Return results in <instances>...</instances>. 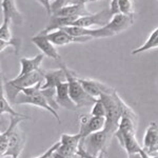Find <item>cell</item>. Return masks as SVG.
<instances>
[{
    "label": "cell",
    "instance_id": "6da1fadb",
    "mask_svg": "<svg viewBox=\"0 0 158 158\" xmlns=\"http://www.w3.org/2000/svg\"><path fill=\"white\" fill-rule=\"evenodd\" d=\"M100 99L106 110V121L103 130H106L112 136H114L115 132L118 129L119 121H120L122 116H136L134 112L131 110V108H129L126 102L120 98V96L117 94L116 90L111 94L101 95Z\"/></svg>",
    "mask_w": 158,
    "mask_h": 158
},
{
    "label": "cell",
    "instance_id": "7a4b0ae2",
    "mask_svg": "<svg viewBox=\"0 0 158 158\" xmlns=\"http://www.w3.org/2000/svg\"><path fill=\"white\" fill-rule=\"evenodd\" d=\"M43 80H44V71L38 70L23 76H17L13 80L6 81L3 89L6 90V95L10 102L14 103L18 94L22 90L32 88L39 82H42Z\"/></svg>",
    "mask_w": 158,
    "mask_h": 158
},
{
    "label": "cell",
    "instance_id": "3957f363",
    "mask_svg": "<svg viewBox=\"0 0 158 158\" xmlns=\"http://www.w3.org/2000/svg\"><path fill=\"white\" fill-rule=\"evenodd\" d=\"M42 83H43V81L42 82H39L36 85L32 86V88H27V89L22 90L18 94V96H17L14 103L15 104H32V106L41 108L52 114L56 118V120L58 121V123H61V119L59 115H58L57 111L53 109L52 106L48 103L44 95L42 94V91H41Z\"/></svg>",
    "mask_w": 158,
    "mask_h": 158
},
{
    "label": "cell",
    "instance_id": "277c9868",
    "mask_svg": "<svg viewBox=\"0 0 158 158\" xmlns=\"http://www.w3.org/2000/svg\"><path fill=\"white\" fill-rule=\"evenodd\" d=\"M60 67L64 69L65 74H67V81L69 82V90H70V96L72 100L76 103L77 108H86L91 106L97 101V98L91 96L90 94L83 89L82 85L79 82L78 78L75 76L72 71H70L65 67L64 63L59 60Z\"/></svg>",
    "mask_w": 158,
    "mask_h": 158
},
{
    "label": "cell",
    "instance_id": "5b68a950",
    "mask_svg": "<svg viewBox=\"0 0 158 158\" xmlns=\"http://www.w3.org/2000/svg\"><path fill=\"white\" fill-rule=\"evenodd\" d=\"M112 137L113 136L109 134L106 130L98 131L81 139L79 147L88 154L93 155V156H98L101 153H106V147H108Z\"/></svg>",
    "mask_w": 158,
    "mask_h": 158
},
{
    "label": "cell",
    "instance_id": "8992f818",
    "mask_svg": "<svg viewBox=\"0 0 158 158\" xmlns=\"http://www.w3.org/2000/svg\"><path fill=\"white\" fill-rule=\"evenodd\" d=\"M112 17H113V15L111 14L110 9H104L101 12L96 13V14H90L80 17L72 25L80 27H90V29L94 25L103 27L111 21Z\"/></svg>",
    "mask_w": 158,
    "mask_h": 158
},
{
    "label": "cell",
    "instance_id": "52a82bcc",
    "mask_svg": "<svg viewBox=\"0 0 158 158\" xmlns=\"http://www.w3.org/2000/svg\"><path fill=\"white\" fill-rule=\"evenodd\" d=\"M69 34L76 37H91L93 38H106L112 37L114 34L106 27H99V29H90V27H80L75 25H69V27H61Z\"/></svg>",
    "mask_w": 158,
    "mask_h": 158
},
{
    "label": "cell",
    "instance_id": "ba28073f",
    "mask_svg": "<svg viewBox=\"0 0 158 158\" xmlns=\"http://www.w3.org/2000/svg\"><path fill=\"white\" fill-rule=\"evenodd\" d=\"M47 36L55 45H58V47L67 45V44H70V43H75V42L83 43V42H86L92 39L91 37L73 36V35H71L65 32L63 29H58L56 31H53V32L48 33Z\"/></svg>",
    "mask_w": 158,
    "mask_h": 158
},
{
    "label": "cell",
    "instance_id": "9c48e42d",
    "mask_svg": "<svg viewBox=\"0 0 158 158\" xmlns=\"http://www.w3.org/2000/svg\"><path fill=\"white\" fill-rule=\"evenodd\" d=\"M24 144H25V135L18 128V126H17L14 129L13 133L11 134L10 141H9V148H7V151L3 156H12L14 158H18L19 155L21 154L22 150H23Z\"/></svg>",
    "mask_w": 158,
    "mask_h": 158
},
{
    "label": "cell",
    "instance_id": "30bf717a",
    "mask_svg": "<svg viewBox=\"0 0 158 158\" xmlns=\"http://www.w3.org/2000/svg\"><path fill=\"white\" fill-rule=\"evenodd\" d=\"M32 42L47 57L53 58L55 60H60L58 51L56 49V45L48 38L47 34H43L40 32L36 36L32 38Z\"/></svg>",
    "mask_w": 158,
    "mask_h": 158
},
{
    "label": "cell",
    "instance_id": "8fae6325",
    "mask_svg": "<svg viewBox=\"0 0 158 158\" xmlns=\"http://www.w3.org/2000/svg\"><path fill=\"white\" fill-rule=\"evenodd\" d=\"M79 82L82 85L83 89L90 94L91 96L95 98H100L101 95L103 94H111L113 93L114 89L111 86L104 85L97 80H93V79H85V78H78Z\"/></svg>",
    "mask_w": 158,
    "mask_h": 158
},
{
    "label": "cell",
    "instance_id": "7c38bea8",
    "mask_svg": "<svg viewBox=\"0 0 158 158\" xmlns=\"http://www.w3.org/2000/svg\"><path fill=\"white\" fill-rule=\"evenodd\" d=\"M134 23V15H127L123 13L114 15L112 17L111 21L106 25L108 30L111 31L114 35L126 31L128 27H131Z\"/></svg>",
    "mask_w": 158,
    "mask_h": 158
},
{
    "label": "cell",
    "instance_id": "4fadbf2b",
    "mask_svg": "<svg viewBox=\"0 0 158 158\" xmlns=\"http://www.w3.org/2000/svg\"><path fill=\"white\" fill-rule=\"evenodd\" d=\"M56 101L59 106L70 110V111H75L76 109H78L70 96L68 81H64L56 86Z\"/></svg>",
    "mask_w": 158,
    "mask_h": 158
},
{
    "label": "cell",
    "instance_id": "5bb4252c",
    "mask_svg": "<svg viewBox=\"0 0 158 158\" xmlns=\"http://www.w3.org/2000/svg\"><path fill=\"white\" fill-rule=\"evenodd\" d=\"M142 149L149 154L158 152V124L156 122H151L147 128Z\"/></svg>",
    "mask_w": 158,
    "mask_h": 158
},
{
    "label": "cell",
    "instance_id": "9a60e30c",
    "mask_svg": "<svg viewBox=\"0 0 158 158\" xmlns=\"http://www.w3.org/2000/svg\"><path fill=\"white\" fill-rule=\"evenodd\" d=\"M92 13L85 7V4H68V6L61 7L60 10L53 13V16L57 17H74V18H80L82 16L90 15Z\"/></svg>",
    "mask_w": 158,
    "mask_h": 158
},
{
    "label": "cell",
    "instance_id": "2e32d148",
    "mask_svg": "<svg viewBox=\"0 0 158 158\" xmlns=\"http://www.w3.org/2000/svg\"><path fill=\"white\" fill-rule=\"evenodd\" d=\"M64 81H67V74L62 67L59 70H49L44 72V80H43L41 89L56 88L58 85Z\"/></svg>",
    "mask_w": 158,
    "mask_h": 158
},
{
    "label": "cell",
    "instance_id": "e0dca14e",
    "mask_svg": "<svg viewBox=\"0 0 158 158\" xmlns=\"http://www.w3.org/2000/svg\"><path fill=\"white\" fill-rule=\"evenodd\" d=\"M11 118V122H10L9 127L4 132H2L1 135H0V153H1V157L3 156L4 154L7 151V148H9V141H10V137H11V134L13 133L14 129L16 128L17 126L20 123L21 121H23L24 119H30V117H13L10 116Z\"/></svg>",
    "mask_w": 158,
    "mask_h": 158
},
{
    "label": "cell",
    "instance_id": "ac0fdd59",
    "mask_svg": "<svg viewBox=\"0 0 158 158\" xmlns=\"http://www.w3.org/2000/svg\"><path fill=\"white\" fill-rule=\"evenodd\" d=\"M106 117H96L91 116L90 120L83 126H79V133L81 137L85 138L88 135L95 133L98 131H102L106 127Z\"/></svg>",
    "mask_w": 158,
    "mask_h": 158
},
{
    "label": "cell",
    "instance_id": "d6986e66",
    "mask_svg": "<svg viewBox=\"0 0 158 158\" xmlns=\"http://www.w3.org/2000/svg\"><path fill=\"white\" fill-rule=\"evenodd\" d=\"M1 6L2 11H3L4 19L11 20V22H14L16 24L22 23V15L17 9L14 0H2Z\"/></svg>",
    "mask_w": 158,
    "mask_h": 158
},
{
    "label": "cell",
    "instance_id": "ffe728a7",
    "mask_svg": "<svg viewBox=\"0 0 158 158\" xmlns=\"http://www.w3.org/2000/svg\"><path fill=\"white\" fill-rule=\"evenodd\" d=\"M115 138L118 139L120 146L123 148L129 154H134V153H139L142 150V147L139 146L138 141H137L135 133H128L123 135H116L114 136Z\"/></svg>",
    "mask_w": 158,
    "mask_h": 158
},
{
    "label": "cell",
    "instance_id": "44dd1931",
    "mask_svg": "<svg viewBox=\"0 0 158 158\" xmlns=\"http://www.w3.org/2000/svg\"><path fill=\"white\" fill-rule=\"evenodd\" d=\"M44 54H39L33 58H21L20 59V65H21V70L18 76H23L29 73L35 72V71L40 70V65H41Z\"/></svg>",
    "mask_w": 158,
    "mask_h": 158
},
{
    "label": "cell",
    "instance_id": "7402d4cb",
    "mask_svg": "<svg viewBox=\"0 0 158 158\" xmlns=\"http://www.w3.org/2000/svg\"><path fill=\"white\" fill-rule=\"evenodd\" d=\"M0 112L1 114H9L10 116L13 117H27L24 114L18 113L16 112L14 109L11 106L10 100L7 99V97L4 96L3 93V88H1V97H0Z\"/></svg>",
    "mask_w": 158,
    "mask_h": 158
},
{
    "label": "cell",
    "instance_id": "603a6c76",
    "mask_svg": "<svg viewBox=\"0 0 158 158\" xmlns=\"http://www.w3.org/2000/svg\"><path fill=\"white\" fill-rule=\"evenodd\" d=\"M82 139L80 133L70 135V134H62L60 137V142L61 144H68V146H73V147H79L80 141Z\"/></svg>",
    "mask_w": 158,
    "mask_h": 158
},
{
    "label": "cell",
    "instance_id": "cb8c5ba5",
    "mask_svg": "<svg viewBox=\"0 0 158 158\" xmlns=\"http://www.w3.org/2000/svg\"><path fill=\"white\" fill-rule=\"evenodd\" d=\"M42 94L44 95L45 99H47L48 103L52 106L53 109L57 111L59 109L57 101H56V88H50V89H41Z\"/></svg>",
    "mask_w": 158,
    "mask_h": 158
},
{
    "label": "cell",
    "instance_id": "d4e9b609",
    "mask_svg": "<svg viewBox=\"0 0 158 158\" xmlns=\"http://www.w3.org/2000/svg\"><path fill=\"white\" fill-rule=\"evenodd\" d=\"M10 23H11V20L3 19V22H2L1 27H0V40L11 41L14 38L11 33V29H10Z\"/></svg>",
    "mask_w": 158,
    "mask_h": 158
},
{
    "label": "cell",
    "instance_id": "484cf974",
    "mask_svg": "<svg viewBox=\"0 0 158 158\" xmlns=\"http://www.w3.org/2000/svg\"><path fill=\"white\" fill-rule=\"evenodd\" d=\"M91 115L96 116V117H106V106H104V104L102 101H101L100 98H98L97 101L92 106Z\"/></svg>",
    "mask_w": 158,
    "mask_h": 158
},
{
    "label": "cell",
    "instance_id": "4316f807",
    "mask_svg": "<svg viewBox=\"0 0 158 158\" xmlns=\"http://www.w3.org/2000/svg\"><path fill=\"white\" fill-rule=\"evenodd\" d=\"M0 44H1V47H0L1 52L6 49V48L12 47V48H14L16 55H18L19 51L21 49V39H20V38H17V37H14L11 41H3V40H0Z\"/></svg>",
    "mask_w": 158,
    "mask_h": 158
},
{
    "label": "cell",
    "instance_id": "83f0119b",
    "mask_svg": "<svg viewBox=\"0 0 158 158\" xmlns=\"http://www.w3.org/2000/svg\"><path fill=\"white\" fill-rule=\"evenodd\" d=\"M120 11L127 15H134V1L133 0H118Z\"/></svg>",
    "mask_w": 158,
    "mask_h": 158
},
{
    "label": "cell",
    "instance_id": "f1b7e54d",
    "mask_svg": "<svg viewBox=\"0 0 158 158\" xmlns=\"http://www.w3.org/2000/svg\"><path fill=\"white\" fill-rule=\"evenodd\" d=\"M60 144H61V142H60V141L56 142L55 144H53V146L51 147L50 149H48V150H47V152H44L42 155H40V156H37V157H33V158H49V157L52 156L53 154H54V152L58 149V148H59Z\"/></svg>",
    "mask_w": 158,
    "mask_h": 158
},
{
    "label": "cell",
    "instance_id": "f546056e",
    "mask_svg": "<svg viewBox=\"0 0 158 158\" xmlns=\"http://www.w3.org/2000/svg\"><path fill=\"white\" fill-rule=\"evenodd\" d=\"M70 0H55L54 2H52V14L58 10H60L61 7L68 6Z\"/></svg>",
    "mask_w": 158,
    "mask_h": 158
},
{
    "label": "cell",
    "instance_id": "4dcf8cb0",
    "mask_svg": "<svg viewBox=\"0 0 158 158\" xmlns=\"http://www.w3.org/2000/svg\"><path fill=\"white\" fill-rule=\"evenodd\" d=\"M110 11H111V14L113 15H117L120 14V6H119V1L118 0H111V4H110Z\"/></svg>",
    "mask_w": 158,
    "mask_h": 158
},
{
    "label": "cell",
    "instance_id": "1f68e13d",
    "mask_svg": "<svg viewBox=\"0 0 158 158\" xmlns=\"http://www.w3.org/2000/svg\"><path fill=\"white\" fill-rule=\"evenodd\" d=\"M104 154H106V153H101L98 156H93V155H90L85 151H83L80 147H79V149H78V156L81 158H104Z\"/></svg>",
    "mask_w": 158,
    "mask_h": 158
},
{
    "label": "cell",
    "instance_id": "d6a6232c",
    "mask_svg": "<svg viewBox=\"0 0 158 158\" xmlns=\"http://www.w3.org/2000/svg\"><path fill=\"white\" fill-rule=\"evenodd\" d=\"M41 6L44 7L49 15H52V0H37Z\"/></svg>",
    "mask_w": 158,
    "mask_h": 158
},
{
    "label": "cell",
    "instance_id": "836d02e7",
    "mask_svg": "<svg viewBox=\"0 0 158 158\" xmlns=\"http://www.w3.org/2000/svg\"><path fill=\"white\" fill-rule=\"evenodd\" d=\"M88 2H91V0H71L69 4H85Z\"/></svg>",
    "mask_w": 158,
    "mask_h": 158
},
{
    "label": "cell",
    "instance_id": "e575fe53",
    "mask_svg": "<svg viewBox=\"0 0 158 158\" xmlns=\"http://www.w3.org/2000/svg\"><path fill=\"white\" fill-rule=\"evenodd\" d=\"M140 154H141V157L142 158H152L151 155H150L149 153H147L143 149H142L141 151H140Z\"/></svg>",
    "mask_w": 158,
    "mask_h": 158
},
{
    "label": "cell",
    "instance_id": "d590c367",
    "mask_svg": "<svg viewBox=\"0 0 158 158\" xmlns=\"http://www.w3.org/2000/svg\"><path fill=\"white\" fill-rule=\"evenodd\" d=\"M128 158H142V157H141V154H140V152H139V153H134V154H129Z\"/></svg>",
    "mask_w": 158,
    "mask_h": 158
},
{
    "label": "cell",
    "instance_id": "8d00e7d4",
    "mask_svg": "<svg viewBox=\"0 0 158 158\" xmlns=\"http://www.w3.org/2000/svg\"><path fill=\"white\" fill-rule=\"evenodd\" d=\"M150 155H151L152 158H158V152H154V153H152V154H150Z\"/></svg>",
    "mask_w": 158,
    "mask_h": 158
},
{
    "label": "cell",
    "instance_id": "74e56055",
    "mask_svg": "<svg viewBox=\"0 0 158 158\" xmlns=\"http://www.w3.org/2000/svg\"><path fill=\"white\" fill-rule=\"evenodd\" d=\"M96 1H99V0H91V2H96Z\"/></svg>",
    "mask_w": 158,
    "mask_h": 158
},
{
    "label": "cell",
    "instance_id": "f35d334b",
    "mask_svg": "<svg viewBox=\"0 0 158 158\" xmlns=\"http://www.w3.org/2000/svg\"><path fill=\"white\" fill-rule=\"evenodd\" d=\"M52 156H53V155H52ZM52 156H51V157H49V158H53V157H52Z\"/></svg>",
    "mask_w": 158,
    "mask_h": 158
},
{
    "label": "cell",
    "instance_id": "ab89813d",
    "mask_svg": "<svg viewBox=\"0 0 158 158\" xmlns=\"http://www.w3.org/2000/svg\"><path fill=\"white\" fill-rule=\"evenodd\" d=\"M70 1H71V0H70ZM70 1H69V2H70ZM68 4H69V3H68Z\"/></svg>",
    "mask_w": 158,
    "mask_h": 158
},
{
    "label": "cell",
    "instance_id": "60d3db41",
    "mask_svg": "<svg viewBox=\"0 0 158 158\" xmlns=\"http://www.w3.org/2000/svg\"><path fill=\"white\" fill-rule=\"evenodd\" d=\"M12 158H14V157H12Z\"/></svg>",
    "mask_w": 158,
    "mask_h": 158
}]
</instances>
